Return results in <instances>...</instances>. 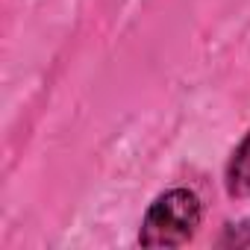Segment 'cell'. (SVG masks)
Instances as JSON below:
<instances>
[{"label":"cell","mask_w":250,"mask_h":250,"mask_svg":"<svg viewBox=\"0 0 250 250\" xmlns=\"http://www.w3.org/2000/svg\"><path fill=\"white\" fill-rule=\"evenodd\" d=\"M200 218H203V206L191 188H168L147 206L142 229H139V244L142 247H183L194 238Z\"/></svg>","instance_id":"cell-1"},{"label":"cell","mask_w":250,"mask_h":250,"mask_svg":"<svg viewBox=\"0 0 250 250\" xmlns=\"http://www.w3.org/2000/svg\"><path fill=\"white\" fill-rule=\"evenodd\" d=\"M221 244L224 247H250V221L229 224L227 232L221 235Z\"/></svg>","instance_id":"cell-3"},{"label":"cell","mask_w":250,"mask_h":250,"mask_svg":"<svg viewBox=\"0 0 250 250\" xmlns=\"http://www.w3.org/2000/svg\"><path fill=\"white\" fill-rule=\"evenodd\" d=\"M227 191L232 197H250V133L241 139L227 165Z\"/></svg>","instance_id":"cell-2"}]
</instances>
